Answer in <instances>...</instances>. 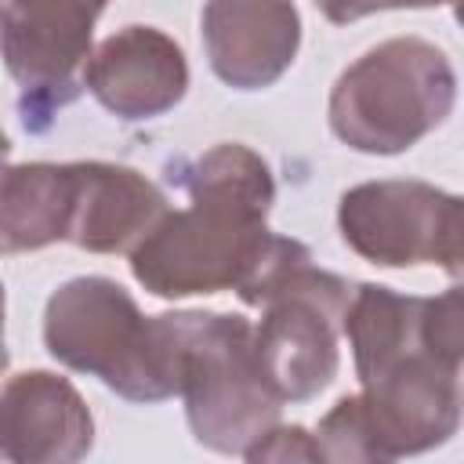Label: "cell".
<instances>
[{
  "instance_id": "cell-11",
  "label": "cell",
  "mask_w": 464,
  "mask_h": 464,
  "mask_svg": "<svg viewBox=\"0 0 464 464\" xmlns=\"http://www.w3.org/2000/svg\"><path fill=\"white\" fill-rule=\"evenodd\" d=\"M94 446L83 395L51 370L11 373L0 395V450L14 464H72Z\"/></svg>"
},
{
  "instance_id": "cell-18",
  "label": "cell",
  "mask_w": 464,
  "mask_h": 464,
  "mask_svg": "<svg viewBox=\"0 0 464 464\" xmlns=\"http://www.w3.org/2000/svg\"><path fill=\"white\" fill-rule=\"evenodd\" d=\"M460 276H464V272H460Z\"/></svg>"
},
{
  "instance_id": "cell-12",
  "label": "cell",
  "mask_w": 464,
  "mask_h": 464,
  "mask_svg": "<svg viewBox=\"0 0 464 464\" xmlns=\"http://www.w3.org/2000/svg\"><path fill=\"white\" fill-rule=\"evenodd\" d=\"M167 196L134 167L80 160L69 243L91 254L134 250L167 214Z\"/></svg>"
},
{
  "instance_id": "cell-7",
  "label": "cell",
  "mask_w": 464,
  "mask_h": 464,
  "mask_svg": "<svg viewBox=\"0 0 464 464\" xmlns=\"http://www.w3.org/2000/svg\"><path fill=\"white\" fill-rule=\"evenodd\" d=\"M109 0H4V58L25 130H44L83 91L94 22Z\"/></svg>"
},
{
  "instance_id": "cell-17",
  "label": "cell",
  "mask_w": 464,
  "mask_h": 464,
  "mask_svg": "<svg viewBox=\"0 0 464 464\" xmlns=\"http://www.w3.org/2000/svg\"><path fill=\"white\" fill-rule=\"evenodd\" d=\"M453 4V14H457V22L464 25V0H450Z\"/></svg>"
},
{
  "instance_id": "cell-3",
  "label": "cell",
  "mask_w": 464,
  "mask_h": 464,
  "mask_svg": "<svg viewBox=\"0 0 464 464\" xmlns=\"http://www.w3.org/2000/svg\"><path fill=\"white\" fill-rule=\"evenodd\" d=\"M457 102V76L442 47L395 36L355 58L330 91V130L355 152L399 156L428 138Z\"/></svg>"
},
{
  "instance_id": "cell-5",
  "label": "cell",
  "mask_w": 464,
  "mask_h": 464,
  "mask_svg": "<svg viewBox=\"0 0 464 464\" xmlns=\"http://www.w3.org/2000/svg\"><path fill=\"white\" fill-rule=\"evenodd\" d=\"M352 283L308 261L286 268L261 297L254 326L268 384L283 402H308L330 388L341 366L337 337L352 304Z\"/></svg>"
},
{
  "instance_id": "cell-14",
  "label": "cell",
  "mask_w": 464,
  "mask_h": 464,
  "mask_svg": "<svg viewBox=\"0 0 464 464\" xmlns=\"http://www.w3.org/2000/svg\"><path fill=\"white\" fill-rule=\"evenodd\" d=\"M315 439L323 446L326 460H377L370 431H366V417H362V402L359 395H344L334 402V410L319 420Z\"/></svg>"
},
{
  "instance_id": "cell-1",
  "label": "cell",
  "mask_w": 464,
  "mask_h": 464,
  "mask_svg": "<svg viewBox=\"0 0 464 464\" xmlns=\"http://www.w3.org/2000/svg\"><path fill=\"white\" fill-rule=\"evenodd\" d=\"M167 170L192 203L185 210H167L130 250V272L149 294L178 301L236 290L257 308L286 268L312 257L304 243L276 236L265 225L276 181L272 167L254 149L221 141Z\"/></svg>"
},
{
  "instance_id": "cell-10",
  "label": "cell",
  "mask_w": 464,
  "mask_h": 464,
  "mask_svg": "<svg viewBox=\"0 0 464 464\" xmlns=\"http://www.w3.org/2000/svg\"><path fill=\"white\" fill-rule=\"evenodd\" d=\"M199 29L214 76L236 91L272 87L301 47L294 0H207Z\"/></svg>"
},
{
  "instance_id": "cell-4",
  "label": "cell",
  "mask_w": 464,
  "mask_h": 464,
  "mask_svg": "<svg viewBox=\"0 0 464 464\" xmlns=\"http://www.w3.org/2000/svg\"><path fill=\"white\" fill-rule=\"evenodd\" d=\"M181 341V399L192 439L214 453H246L279 424L283 399L265 377L254 323L228 312H170Z\"/></svg>"
},
{
  "instance_id": "cell-2",
  "label": "cell",
  "mask_w": 464,
  "mask_h": 464,
  "mask_svg": "<svg viewBox=\"0 0 464 464\" xmlns=\"http://www.w3.org/2000/svg\"><path fill=\"white\" fill-rule=\"evenodd\" d=\"M44 344L62 366L98 377L130 402L181 395V341L170 312L141 315L109 276H76L47 297Z\"/></svg>"
},
{
  "instance_id": "cell-9",
  "label": "cell",
  "mask_w": 464,
  "mask_h": 464,
  "mask_svg": "<svg viewBox=\"0 0 464 464\" xmlns=\"http://www.w3.org/2000/svg\"><path fill=\"white\" fill-rule=\"evenodd\" d=\"M83 87L120 120H152L185 98L188 62L181 44L163 29L123 25L91 51Z\"/></svg>"
},
{
  "instance_id": "cell-13",
  "label": "cell",
  "mask_w": 464,
  "mask_h": 464,
  "mask_svg": "<svg viewBox=\"0 0 464 464\" xmlns=\"http://www.w3.org/2000/svg\"><path fill=\"white\" fill-rule=\"evenodd\" d=\"M76 214V163H11L0 192L4 254L69 243Z\"/></svg>"
},
{
  "instance_id": "cell-6",
  "label": "cell",
  "mask_w": 464,
  "mask_h": 464,
  "mask_svg": "<svg viewBox=\"0 0 464 464\" xmlns=\"http://www.w3.org/2000/svg\"><path fill=\"white\" fill-rule=\"evenodd\" d=\"M337 228L348 250L381 268L439 265L464 272V196L417 178L362 181L341 196Z\"/></svg>"
},
{
  "instance_id": "cell-15",
  "label": "cell",
  "mask_w": 464,
  "mask_h": 464,
  "mask_svg": "<svg viewBox=\"0 0 464 464\" xmlns=\"http://www.w3.org/2000/svg\"><path fill=\"white\" fill-rule=\"evenodd\" d=\"M246 460H326L323 457V446H319V439L315 435H308L301 424H276V428H268L246 453H243Z\"/></svg>"
},
{
  "instance_id": "cell-8",
  "label": "cell",
  "mask_w": 464,
  "mask_h": 464,
  "mask_svg": "<svg viewBox=\"0 0 464 464\" xmlns=\"http://www.w3.org/2000/svg\"><path fill=\"white\" fill-rule=\"evenodd\" d=\"M359 384V402L377 460L428 453L450 442L464 420L460 366L424 344L395 355Z\"/></svg>"
},
{
  "instance_id": "cell-16",
  "label": "cell",
  "mask_w": 464,
  "mask_h": 464,
  "mask_svg": "<svg viewBox=\"0 0 464 464\" xmlns=\"http://www.w3.org/2000/svg\"><path fill=\"white\" fill-rule=\"evenodd\" d=\"M446 0H315V7L323 11L326 22L334 25H348L355 18L377 14V11H402V7H439Z\"/></svg>"
}]
</instances>
